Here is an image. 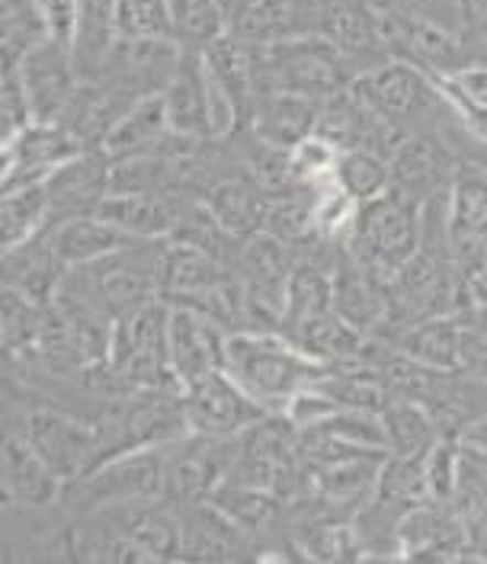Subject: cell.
<instances>
[{"label":"cell","instance_id":"obj_10","mask_svg":"<svg viewBox=\"0 0 487 564\" xmlns=\"http://www.w3.org/2000/svg\"><path fill=\"white\" fill-rule=\"evenodd\" d=\"M17 77L30 106V122H62L65 109L74 100L80 77L71 62V48L55 39H39L30 52H23Z\"/></svg>","mask_w":487,"mask_h":564},{"label":"cell","instance_id":"obj_30","mask_svg":"<svg viewBox=\"0 0 487 564\" xmlns=\"http://www.w3.org/2000/svg\"><path fill=\"white\" fill-rule=\"evenodd\" d=\"M35 3H39L42 23H45V35L55 39L58 45L71 48V39H74V30H77L80 0H35Z\"/></svg>","mask_w":487,"mask_h":564},{"label":"cell","instance_id":"obj_8","mask_svg":"<svg viewBox=\"0 0 487 564\" xmlns=\"http://www.w3.org/2000/svg\"><path fill=\"white\" fill-rule=\"evenodd\" d=\"M446 231L462 276L487 270V167L462 158L450 183Z\"/></svg>","mask_w":487,"mask_h":564},{"label":"cell","instance_id":"obj_26","mask_svg":"<svg viewBox=\"0 0 487 564\" xmlns=\"http://www.w3.org/2000/svg\"><path fill=\"white\" fill-rule=\"evenodd\" d=\"M337 183L347 189L356 203L376 199L391 189V164L379 151L369 148H356V151H344L340 164H337Z\"/></svg>","mask_w":487,"mask_h":564},{"label":"cell","instance_id":"obj_9","mask_svg":"<svg viewBox=\"0 0 487 564\" xmlns=\"http://www.w3.org/2000/svg\"><path fill=\"white\" fill-rule=\"evenodd\" d=\"M183 414L196 436H238L273 411L253 401L225 369H218L183 388Z\"/></svg>","mask_w":487,"mask_h":564},{"label":"cell","instance_id":"obj_17","mask_svg":"<svg viewBox=\"0 0 487 564\" xmlns=\"http://www.w3.org/2000/svg\"><path fill=\"white\" fill-rule=\"evenodd\" d=\"M186 206L174 193H106L97 215L129 238H171Z\"/></svg>","mask_w":487,"mask_h":564},{"label":"cell","instance_id":"obj_23","mask_svg":"<svg viewBox=\"0 0 487 564\" xmlns=\"http://www.w3.org/2000/svg\"><path fill=\"white\" fill-rule=\"evenodd\" d=\"M379 417L385 426L388 456L420 458L433 449L436 440H443L433 414L414 398H388Z\"/></svg>","mask_w":487,"mask_h":564},{"label":"cell","instance_id":"obj_33","mask_svg":"<svg viewBox=\"0 0 487 564\" xmlns=\"http://www.w3.org/2000/svg\"><path fill=\"white\" fill-rule=\"evenodd\" d=\"M462 26L487 55V0H462Z\"/></svg>","mask_w":487,"mask_h":564},{"label":"cell","instance_id":"obj_14","mask_svg":"<svg viewBox=\"0 0 487 564\" xmlns=\"http://www.w3.org/2000/svg\"><path fill=\"white\" fill-rule=\"evenodd\" d=\"M171 305V302H167ZM228 330L196 308L171 305L167 312V359L180 388L193 386L212 372L225 369Z\"/></svg>","mask_w":487,"mask_h":564},{"label":"cell","instance_id":"obj_13","mask_svg":"<svg viewBox=\"0 0 487 564\" xmlns=\"http://www.w3.org/2000/svg\"><path fill=\"white\" fill-rule=\"evenodd\" d=\"M462 154L455 144L446 139V132H423V135H408L391 154V189L430 203L433 196L450 193L455 167Z\"/></svg>","mask_w":487,"mask_h":564},{"label":"cell","instance_id":"obj_4","mask_svg":"<svg viewBox=\"0 0 487 564\" xmlns=\"http://www.w3.org/2000/svg\"><path fill=\"white\" fill-rule=\"evenodd\" d=\"M420 241H423V203L398 189H388L376 199L359 203L340 245L359 267L372 270L388 282L404 260L418 253Z\"/></svg>","mask_w":487,"mask_h":564},{"label":"cell","instance_id":"obj_37","mask_svg":"<svg viewBox=\"0 0 487 564\" xmlns=\"http://www.w3.org/2000/svg\"><path fill=\"white\" fill-rule=\"evenodd\" d=\"M10 167H13V151H0V180L10 174Z\"/></svg>","mask_w":487,"mask_h":564},{"label":"cell","instance_id":"obj_32","mask_svg":"<svg viewBox=\"0 0 487 564\" xmlns=\"http://www.w3.org/2000/svg\"><path fill=\"white\" fill-rule=\"evenodd\" d=\"M443 87H446V94H450V100H453L455 116H458V122H462V132H465L468 139L487 144V109L468 104L465 97H458L446 80H443Z\"/></svg>","mask_w":487,"mask_h":564},{"label":"cell","instance_id":"obj_24","mask_svg":"<svg viewBox=\"0 0 487 564\" xmlns=\"http://www.w3.org/2000/svg\"><path fill=\"white\" fill-rule=\"evenodd\" d=\"M45 312H48V305H39L30 295L17 292L10 285H0V344H3V350L26 359L39 344Z\"/></svg>","mask_w":487,"mask_h":564},{"label":"cell","instance_id":"obj_15","mask_svg":"<svg viewBox=\"0 0 487 564\" xmlns=\"http://www.w3.org/2000/svg\"><path fill=\"white\" fill-rule=\"evenodd\" d=\"M180 523V562H235L253 558L247 545H253L215 503H176Z\"/></svg>","mask_w":487,"mask_h":564},{"label":"cell","instance_id":"obj_28","mask_svg":"<svg viewBox=\"0 0 487 564\" xmlns=\"http://www.w3.org/2000/svg\"><path fill=\"white\" fill-rule=\"evenodd\" d=\"M337 164H340V151L314 132L289 151V167H292L295 186H312L314 189L321 183L337 180Z\"/></svg>","mask_w":487,"mask_h":564},{"label":"cell","instance_id":"obj_11","mask_svg":"<svg viewBox=\"0 0 487 564\" xmlns=\"http://www.w3.org/2000/svg\"><path fill=\"white\" fill-rule=\"evenodd\" d=\"M62 488L35 456L23 421L0 417V507H48L62 500Z\"/></svg>","mask_w":487,"mask_h":564},{"label":"cell","instance_id":"obj_25","mask_svg":"<svg viewBox=\"0 0 487 564\" xmlns=\"http://www.w3.org/2000/svg\"><path fill=\"white\" fill-rule=\"evenodd\" d=\"M176 45L183 48H209L215 39L228 33V20L218 0H167Z\"/></svg>","mask_w":487,"mask_h":564},{"label":"cell","instance_id":"obj_31","mask_svg":"<svg viewBox=\"0 0 487 564\" xmlns=\"http://www.w3.org/2000/svg\"><path fill=\"white\" fill-rule=\"evenodd\" d=\"M453 87L458 97H465L468 104L487 109V62H475L468 68H462L453 77H440Z\"/></svg>","mask_w":487,"mask_h":564},{"label":"cell","instance_id":"obj_2","mask_svg":"<svg viewBox=\"0 0 487 564\" xmlns=\"http://www.w3.org/2000/svg\"><path fill=\"white\" fill-rule=\"evenodd\" d=\"M349 90L404 139L423 132H450V122H458L443 80L401 58H388L379 68L362 70Z\"/></svg>","mask_w":487,"mask_h":564},{"label":"cell","instance_id":"obj_12","mask_svg":"<svg viewBox=\"0 0 487 564\" xmlns=\"http://www.w3.org/2000/svg\"><path fill=\"white\" fill-rule=\"evenodd\" d=\"M109 174H112V158L104 148H84L80 154L58 164L45 176L48 228L80 215H97L109 193Z\"/></svg>","mask_w":487,"mask_h":564},{"label":"cell","instance_id":"obj_16","mask_svg":"<svg viewBox=\"0 0 487 564\" xmlns=\"http://www.w3.org/2000/svg\"><path fill=\"white\" fill-rule=\"evenodd\" d=\"M167 126L183 139H212L209 68L203 48H183L174 77L164 87Z\"/></svg>","mask_w":487,"mask_h":564},{"label":"cell","instance_id":"obj_6","mask_svg":"<svg viewBox=\"0 0 487 564\" xmlns=\"http://www.w3.org/2000/svg\"><path fill=\"white\" fill-rule=\"evenodd\" d=\"M379 23H382L388 55L426 70L433 77H453L475 62H487L485 52L468 35L450 30L436 20L385 13L379 17Z\"/></svg>","mask_w":487,"mask_h":564},{"label":"cell","instance_id":"obj_35","mask_svg":"<svg viewBox=\"0 0 487 564\" xmlns=\"http://www.w3.org/2000/svg\"><path fill=\"white\" fill-rule=\"evenodd\" d=\"M455 440H458L465 449H472V453H478V456H487V411L481 417L465 423V426L458 430Z\"/></svg>","mask_w":487,"mask_h":564},{"label":"cell","instance_id":"obj_27","mask_svg":"<svg viewBox=\"0 0 487 564\" xmlns=\"http://www.w3.org/2000/svg\"><path fill=\"white\" fill-rule=\"evenodd\" d=\"M116 30L129 42L174 39L167 0H116Z\"/></svg>","mask_w":487,"mask_h":564},{"label":"cell","instance_id":"obj_19","mask_svg":"<svg viewBox=\"0 0 487 564\" xmlns=\"http://www.w3.org/2000/svg\"><path fill=\"white\" fill-rule=\"evenodd\" d=\"M212 218L235 238L247 241L250 235L267 228L270 215V193L260 189L247 174L221 176L209 193L203 196Z\"/></svg>","mask_w":487,"mask_h":564},{"label":"cell","instance_id":"obj_3","mask_svg":"<svg viewBox=\"0 0 487 564\" xmlns=\"http://www.w3.org/2000/svg\"><path fill=\"white\" fill-rule=\"evenodd\" d=\"M359 70L321 35H299L270 45H257V97L292 94L324 104L353 87Z\"/></svg>","mask_w":487,"mask_h":564},{"label":"cell","instance_id":"obj_5","mask_svg":"<svg viewBox=\"0 0 487 564\" xmlns=\"http://www.w3.org/2000/svg\"><path fill=\"white\" fill-rule=\"evenodd\" d=\"M167 497V446L136 449L126 456L106 458L77 481L62 488V503L74 517L94 513L122 500Z\"/></svg>","mask_w":487,"mask_h":564},{"label":"cell","instance_id":"obj_29","mask_svg":"<svg viewBox=\"0 0 487 564\" xmlns=\"http://www.w3.org/2000/svg\"><path fill=\"white\" fill-rule=\"evenodd\" d=\"M379 17L385 13H398V17H423V20H436L450 30L465 33L462 26V0H366Z\"/></svg>","mask_w":487,"mask_h":564},{"label":"cell","instance_id":"obj_22","mask_svg":"<svg viewBox=\"0 0 487 564\" xmlns=\"http://www.w3.org/2000/svg\"><path fill=\"white\" fill-rule=\"evenodd\" d=\"M171 126H167V109H164V97L154 94V97H144L139 104L132 106L104 139L106 154L112 161L119 158H132V154H144V151H154L161 148L164 141L171 139Z\"/></svg>","mask_w":487,"mask_h":564},{"label":"cell","instance_id":"obj_34","mask_svg":"<svg viewBox=\"0 0 487 564\" xmlns=\"http://www.w3.org/2000/svg\"><path fill=\"white\" fill-rule=\"evenodd\" d=\"M458 308H487V270L462 276V302Z\"/></svg>","mask_w":487,"mask_h":564},{"label":"cell","instance_id":"obj_7","mask_svg":"<svg viewBox=\"0 0 487 564\" xmlns=\"http://www.w3.org/2000/svg\"><path fill=\"white\" fill-rule=\"evenodd\" d=\"M26 436L33 443L35 456L45 462V468L71 485L80 475H87L97 462V426L94 421H80L77 414L58 408H33L23 417Z\"/></svg>","mask_w":487,"mask_h":564},{"label":"cell","instance_id":"obj_18","mask_svg":"<svg viewBox=\"0 0 487 564\" xmlns=\"http://www.w3.org/2000/svg\"><path fill=\"white\" fill-rule=\"evenodd\" d=\"M62 273H65V263L58 260L48 231L0 253V285H10V289L30 295L39 305H52V295H55Z\"/></svg>","mask_w":487,"mask_h":564},{"label":"cell","instance_id":"obj_21","mask_svg":"<svg viewBox=\"0 0 487 564\" xmlns=\"http://www.w3.org/2000/svg\"><path fill=\"white\" fill-rule=\"evenodd\" d=\"M48 238H52V247H55V253H58V260L65 267L97 263L109 253H116L119 247L139 241V238H129L126 231H119L116 225L104 221L100 215L68 218V221L48 228Z\"/></svg>","mask_w":487,"mask_h":564},{"label":"cell","instance_id":"obj_36","mask_svg":"<svg viewBox=\"0 0 487 564\" xmlns=\"http://www.w3.org/2000/svg\"><path fill=\"white\" fill-rule=\"evenodd\" d=\"M257 0H218V7H221V13H225V20H228V26L241 17L247 7H253Z\"/></svg>","mask_w":487,"mask_h":564},{"label":"cell","instance_id":"obj_20","mask_svg":"<svg viewBox=\"0 0 487 564\" xmlns=\"http://www.w3.org/2000/svg\"><path fill=\"white\" fill-rule=\"evenodd\" d=\"M317 100L292 97V94H263L250 109L244 132H253L260 141L292 151L302 139H309L317 122Z\"/></svg>","mask_w":487,"mask_h":564},{"label":"cell","instance_id":"obj_1","mask_svg":"<svg viewBox=\"0 0 487 564\" xmlns=\"http://www.w3.org/2000/svg\"><path fill=\"white\" fill-rule=\"evenodd\" d=\"M225 372L267 411H285L289 401L317 386L331 369L302 352L279 330H235L225 340Z\"/></svg>","mask_w":487,"mask_h":564}]
</instances>
